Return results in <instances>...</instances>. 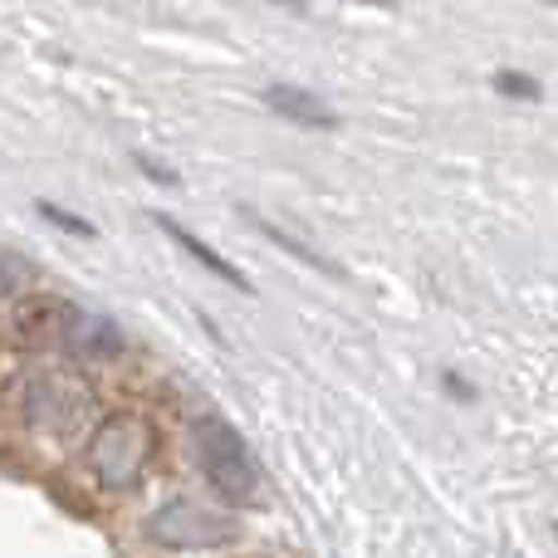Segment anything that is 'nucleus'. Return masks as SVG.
<instances>
[{"label": "nucleus", "instance_id": "obj_1", "mask_svg": "<svg viewBox=\"0 0 558 558\" xmlns=\"http://www.w3.org/2000/svg\"><path fill=\"white\" fill-rule=\"evenodd\" d=\"M196 456H202L206 475L211 485L221 490L226 505H251L255 500V461H251V446L241 441L231 422L221 416H202L196 422Z\"/></svg>", "mask_w": 558, "mask_h": 558}, {"label": "nucleus", "instance_id": "obj_2", "mask_svg": "<svg viewBox=\"0 0 558 558\" xmlns=\"http://www.w3.org/2000/svg\"><path fill=\"white\" fill-rule=\"evenodd\" d=\"M153 534L167 549H211V544L231 539L235 520H221V514L202 510V505H192V500H177L153 520Z\"/></svg>", "mask_w": 558, "mask_h": 558}, {"label": "nucleus", "instance_id": "obj_3", "mask_svg": "<svg viewBox=\"0 0 558 558\" xmlns=\"http://www.w3.org/2000/svg\"><path fill=\"white\" fill-rule=\"evenodd\" d=\"M147 465V432L137 422H113L98 432V446H94V471L98 481L108 485H133Z\"/></svg>", "mask_w": 558, "mask_h": 558}, {"label": "nucleus", "instance_id": "obj_4", "mask_svg": "<svg viewBox=\"0 0 558 558\" xmlns=\"http://www.w3.org/2000/svg\"><path fill=\"white\" fill-rule=\"evenodd\" d=\"M265 104H270V113H279L284 123H299V128H333L338 118L328 113L324 104H318L314 94H304V88H289V84H275L270 94H265Z\"/></svg>", "mask_w": 558, "mask_h": 558}, {"label": "nucleus", "instance_id": "obj_5", "mask_svg": "<svg viewBox=\"0 0 558 558\" xmlns=\"http://www.w3.org/2000/svg\"><path fill=\"white\" fill-rule=\"evenodd\" d=\"M153 221H157V226H162V231H167V235H172V241H177V245H182V251H186V255H192V260H196V265H206V270H211V275H221V279H226V284H235V289H251V279H245L241 270H235V265H231V260H226V255H216V251H211V245H206V241H196V235H192V231H186V226H182V221H172V216H162V211H157V216H153Z\"/></svg>", "mask_w": 558, "mask_h": 558}, {"label": "nucleus", "instance_id": "obj_6", "mask_svg": "<svg viewBox=\"0 0 558 558\" xmlns=\"http://www.w3.org/2000/svg\"><path fill=\"white\" fill-rule=\"evenodd\" d=\"M245 216H251V221L260 226V235H265V241H275V245H279V251H284V255H294V260H304L308 270H318V275H338V270H333V260H328V255L308 251L304 241H294V235H284V231H279L275 221H265V216H255V211H245Z\"/></svg>", "mask_w": 558, "mask_h": 558}, {"label": "nucleus", "instance_id": "obj_7", "mask_svg": "<svg viewBox=\"0 0 558 558\" xmlns=\"http://www.w3.org/2000/svg\"><path fill=\"white\" fill-rule=\"evenodd\" d=\"M495 88H500L505 98H539V84H534L530 74H520V69H500V74H495Z\"/></svg>", "mask_w": 558, "mask_h": 558}, {"label": "nucleus", "instance_id": "obj_8", "mask_svg": "<svg viewBox=\"0 0 558 558\" xmlns=\"http://www.w3.org/2000/svg\"><path fill=\"white\" fill-rule=\"evenodd\" d=\"M39 216H45V221H54V226H64L69 235H94V226L84 221V216H74V211H64V206H54V202H39Z\"/></svg>", "mask_w": 558, "mask_h": 558}, {"label": "nucleus", "instance_id": "obj_9", "mask_svg": "<svg viewBox=\"0 0 558 558\" xmlns=\"http://www.w3.org/2000/svg\"><path fill=\"white\" fill-rule=\"evenodd\" d=\"M137 167H143V172H147V177H157V182H177V177H172V172H167V167L147 162V157H143V153H137Z\"/></svg>", "mask_w": 558, "mask_h": 558}]
</instances>
